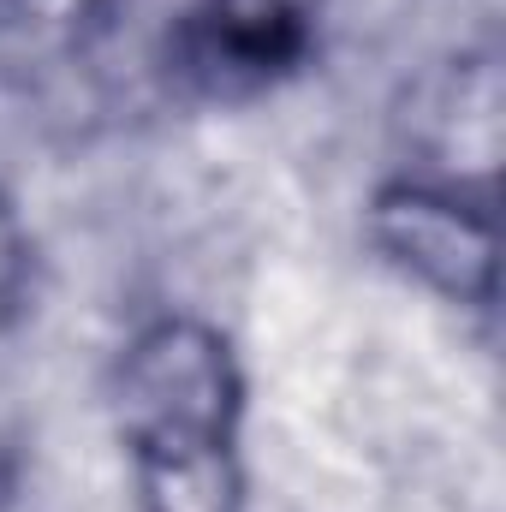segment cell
<instances>
[{
  "mask_svg": "<svg viewBox=\"0 0 506 512\" xmlns=\"http://www.w3.org/2000/svg\"><path fill=\"white\" fill-rule=\"evenodd\" d=\"M376 245L447 298H495V221L435 185H387L376 197Z\"/></svg>",
  "mask_w": 506,
  "mask_h": 512,
  "instance_id": "obj_2",
  "label": "cell"
},
{
  "mask_svg": "<svg viewBox=\"0 0 506 512\" xmlns=\"http://www.w3.org/2000/svg\"><path fill=\"white\" fill-rule=\"evenodd\" d=\"M24 286H30V239H24L18 209H12V203H6V191H0V328L18 316Z\"/></svg>",
  "mask_w": 506,
  "mask_h": 512,
  "instance_id": "obj_3",
  "label": "cell"
},
{
  "mask_svg": "<svg viewBox=\"0 0 506 512\" xmlns=\"http://www.w3.org/2000/svg\"><path fill=\"white\" fill-rule=\"evenodd\" d=\"M120 435L143 512H239V364L203 322H155L120 364Z\"/></svg>",
  "mask_w": 506,
  "mask_h": 512,
  "instance_id": "obj_1",
  "label": "cell"
}]
</instances>
